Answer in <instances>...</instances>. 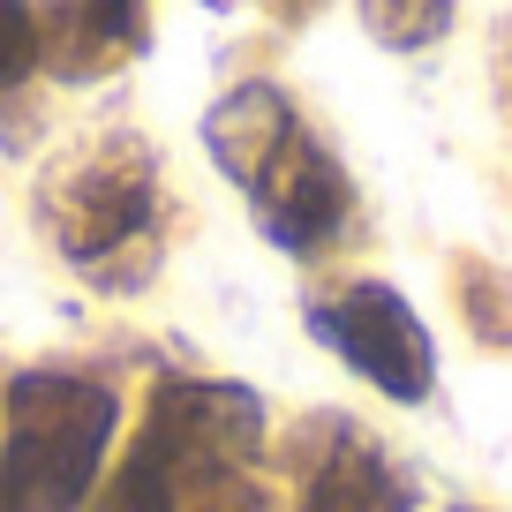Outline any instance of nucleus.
Masks as SVG:
<instances>
[{"label":"nucleus","instance_id":"f257e3e1","mask_svg":"<svg viewBox=\"0 0 512 512\" xmlns=\"http://www.w3.org/2000/svg\"><path fill=\"white\" fill-rule=\"evenodd\" d=\"M211 136V159L241 181L256 226L294 256H317L347 234V211H354V189L339 174V159L302 128V113L287 106L279 83H241L211 106L204 121Z\"/></svg>","mask_w":512,"mask_h":512},{"label":"nucleus","instance_id":"f03ea898","mask_svg":"<svg viewBox=\"0 0 512 512\" xmlns=\"http://www.w3.org/2000/svg\"><path fill=\"white\" fill-rule=\"evenodd\" d=\"M121 400L76 369H23L0 430V512H76L98 490Z\"/></svg>","mask_w":512,"mask_h":512},{"label":"nucleus","instance_id":"7ed1b4c3","mask_svg":"<svg viewBox=\"0 0 512 512\" xmlns=\"http://www.w3.org/2000/svg\"><path fill=\"white\" fill-rule=\"evenodd\" d=\"M151 211H159V181H151V159L128 144L76 159L46 189V226L83 272H113V256H128L151 234Z\"/></svg>","mask_w":512,"mask_h":512},{"label":"nucleus","instance_id":"20e7f679","mask_svg":"<svg viewBox=\"0 0 512 512\" xmlns=\"http://www.w3.org/2000/svg\"><path fill=\"white\" fill-rule=\"evenodd\" d=\"M309 332H317L354 377L377 384L384 400H407V407L430 400L437 354H430V332H422V317L407 309L400 287H384V279H354L347 294H332V302L309 309Z\"/></svg>","mask_w":512,"mask_h":512},{"label":"nucleus","instance_id":"39448f33","mask_svg":"<svg viewBox=\"0 0 512 512\" xmlns=\"http://www.w3.org/2000/svg\"><path fill=\"white\" fill-rule=\"evenodd\" d=\"M302 512H415V490H407V475L377 445L339 430L302 490Z\"/></svg>","mask_w":512,"mask_h":512},{"label":"nucleus","instance_id":"423d86ee","mask_svg":"<svg viewBox=\"0 0 512 512\" xmlns=\"http://www.w3.org/2000/svg\"><path fill=\"white\" fill-rule=\"evenodd\" d=\"M181 505H189V490H181L174 452L151 430H136V452L121 460V475H113V490H106L98 512H181Z\"/></svg>","mask_w":512,"mask_h":512},{"label":"nucleus","instance_id":"0eeeda50","mask_svg":"<svg viewBox=\"0 0 512 512\" xmlns=\"http://www.w3.org/2000/svg\"><path fill=\"white\" fill-rule=\"evenodd\" d=\"M362 23L377 46L392 53H422L452 31V0H362Z\"/></svg>","mask_w":512,"mask_h":512},{"label":"nucleus","instance_id":"6e6552de","mask_svg":"<svg viewBox=\"0 0 512 512\" xmlns=\"http://www.w3.org/2000/svg\"><path fill=\"white\" fill-rule=\"evenodd\" d=\"M38 68V16L31 0H0V91Z\"/></svg>","mask_w":512,"mask_h":512},{"label":"nucleus","instance_id":"1a4fd4ad","mask_svg":"<svg viewBox=\"0 0 512 512\" xmlns=\"http://www.w3.org/2000/svg\"><path fill=\"white\" fill-rule=\"evenodd\" d=\"M83 16L106 46H128V38L144 31V0H83Z\"/></svg>","mask_w":512,"mask_h":512}]
</instances>
